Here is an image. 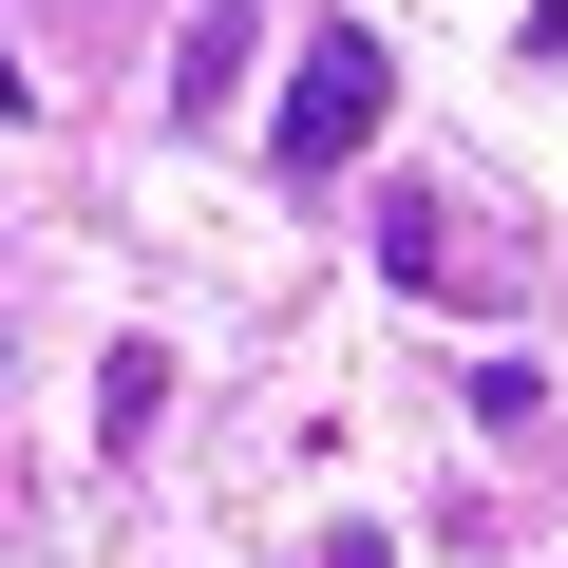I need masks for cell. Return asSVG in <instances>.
Listing matches in <instances>:
<instances>
[{
	"mask_svg": "<svg viewBox=\"0 0 568 568\" xmlns=\"http://www.w3.org/2000/svg\"><path fill=\"white\" fill-rule=\"evenodd\" d=\"M379 114H398V39H379V20H323V39H304V77H284L265 171H284V190H323V171H361V152H379Z\"/></svg>",
	"mask_w": 568,
	"mask_h": 568,
	"instance_id": "cell-1",
	"label": "cell"
},
{
	"mask_svg": "<svg viewBox=\"0 0 568 568\" xmlns=\"http://www.w3.org/2000/svg\"><path fill=\"white\" fill-rule=\"evenodd\" d=\"M379 265L417 284V304H511V246L474 265V227H455V190H379Z\"/></svg>",
	"mask_w": 568,
	"mask_h": 568,
	"instance_id": "cell-2",
	"label": "cell"
},
{
	"mask_svg": "<svg viewBox=\"0 0 568 568\" xmlns=\"http://www.w3.org/2000/svg\"><path fill=\"white\" fill-rule=\"evenodd\" d=\"M246 58H265V20H246V0H209V20H190V58H171V133H209V114L246 95Z\"/></svg>",
	"mask_w": 568,
	"mask_h": 568,
	"instance_id": "cell-3",
	"label": "cell"
},
{
	"mask_svg": "<svg viewBox=\"0 0 568 568\" xmlns=\"http://www.w3.org/2000/svg\"><path fill=\"white\" fill-rule=\"evenodd\" d=\"M152 417H171V342H114V361H95V436H114V455H133V436H152Z\"/></svg>",
	"mask_w": 568,
	"mask_h": 568,
	"instance_id": "cell-4",
	"label": "cell"
}]
</instances>
